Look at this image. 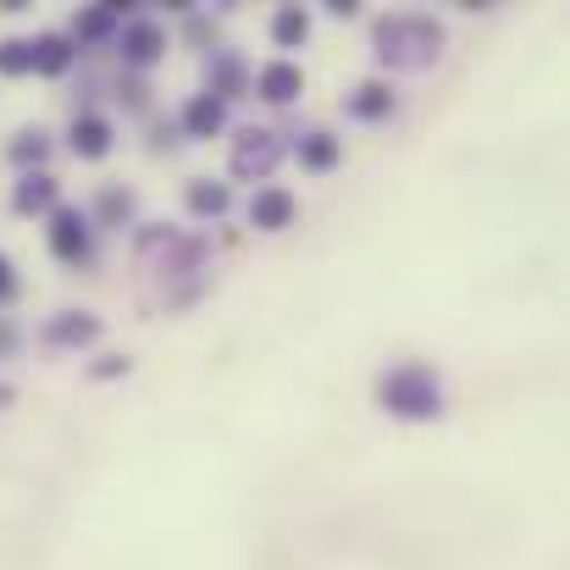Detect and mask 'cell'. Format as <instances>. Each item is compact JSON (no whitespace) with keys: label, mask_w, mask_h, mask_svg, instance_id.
Instances as JSON below:
<instances>
[{"label":"cell","mask_w":570,"mask_h":570,"mask_svg":"<svg viewBox=\"0 0 570 570\" xmlns=\"http://www.w3.org/2000/svg\"><path fill=\"white\" fill-rule=\"evenodd\" d=\"M11 205H17L22 216L50 210V205H56V178H50V173H22V184H17V194H11Z\"/></svg>","instance_id":"7c38bea8"},{"label":"cell","mask_w":570,"mask_h":570,"mask_svg":"<svg viewBox=\"0 0 570 570\" xmlns=\"http://www.w3.org/2000/svg\"><path fill=\"white\" fill-rule=\"evenodd\" d=\"M122 372H128V361H122V355H106V361L95 366V377H122Z\"/></svg>","instance_id":"7402d4cb"},{"label":"cell","mask_w":570,"mask_h":570,"mask_svg":"<svg viewBox=\"0 0 570 570\" xmlns=\"http://www.w3.org/2000/svg\"><path fill=\"white\" fill-rule=\"evenodd\" d=\"M294 216H299V199L277 184L255 189V199H249V227H261V233H283V227H294Z\"/></svg>","instance_id":"5b68a950"},{"label":"cell","mask_w":570,"mask_h":570,"mask_svg":"<svg viewBox=\"0 0 570 570\" xmlns=\"http://www.w3.org/2000/svg\"><path fill=\"white\" fill-rule=\"evenodd\" d=\"M45 156H50V134H45V128H22V134L11 139V161H17V167H28V161L39 167Z\"/></svg>","instance_id":"e0dca14e"},{"label":"cell","mask_w":570,"mask_h":570,"mask_svg":"<svg viewBox=\"0 0 570 570\" xmlns=\"http://www.w3.org/2000/svg\"><path fill=\"white\" fill-rule=\"evenodd\" d=\"M0 350H11V333H6V327H0Z\"/></svg>","instance_id":"603a6c76"},{"label":"cell","mask_w":570,"mask_h":570,"mask_svg":"<svg viewBox=\"0 0 570 570\" xmlns=\"http://www.w3.org/2000/svg\"><path fill=\"white\" fill-rule=\"evenodd\" d=\"M255 89H261V100L288 106V100H299V95H305V72H299L294 61H266V67L255 72Z\"/></svg>","instance_id":"8992f818"},{"label":"cell","mask_w":570,"mask_h":570,"mask_svg":"<svg viewBox=\"0 0 570 570\" xmlns=\"http://www.w3.org/2000/svg\"><path fill=\"white\" fill-rule=\"evenodd\" d=\"M128 216H134V194H122V189L100 194V222H111V227H117V222H128Z\"/></svg>","instance_id":"ffe728a7"},{"label":"cell","mask_w":570,"mask_h":570,"mask_svg":"<svg viewBox=\"0 0 570 570\" xmlns=\"http://www.w3.org/2000/svg\"><path fill=\"white\" fill-rule=\"evenodd\" d=\"M0 72H33V45L28 39H6L0 45Z\"/></svg>","instance_id":"d6986e66"},{"label":"cell","mask_w":570,"mask_h":570,"mask_svg":"<svg viewBox=\"0 0 570 570\" xmlns=\"http://www.w3.org/2000/svg\"><path fill=\"white\" fill-rule=\"evenodd\" d=\"M189 210L194 216H222L227 210V184H189Z\"/></svg>","instance_id":"ac0fdd59"},{"label":"cell","mask_w":570,"mask_h":570,"mask_svg":"<svg viewBox=\"0 0 570 570\" xmlns=\"http://www.w3.org/2000/svg\"><path fill=\"white\" fill-rule=\"evenodd\" d=\"M50 249L61 255V261H89V216L83 210H72V205H56L50 210Z\"/></svg>","instance_id":"277c9868"},{"label":"cell","mask_w":570,"mask_h":570,"mask_svg":"<svg viewBox=\"0 0 570 570\" xmlns=\"http://www.w3.org/2000/svg\"><path fill=\"white\" fill-rule=\"evenodd\" d=\"M45 338H50L56 350H78V344H95V338H100V322H95L89 311H67V316H56V322L45 327Z\"/></svg>","instance_id":"ba28073f"},{"label":"cell","mask_w":570,"mask_h":570,"mask_svg":"<svg viewBox=\"0 0 570 570\" xmlns=\"http://www.w3.org/2000/svg\"><path fill=\"white\" fill-rule=\"evenodd\" d=\"M72 67V39H61V33H45V39H33V72H45V78H61Z\"/></svg>","instance_id":"4fadbf2b"},{"label":"cell","mask_w":570,"mask_h":570,"mask_svg":"<svg viewBox=\"0 0 570 570\" xmlns=\"http://www.w3.org/2000/svg\"><path fill=\"white\" fill-rule=\"evenodd\" d=\"M283 161V139L272 128H244L233 145V178H272V167Z\"/></svg>","instance_id":"3957f363"},{"label":"cell","mask_w":570,"mask_h":570,"mask_svg":"<svg viewBox=\"0 0 570 570\" xmlns=\"http://www.w3.org/2000/svg\"><path fill=\"white\" fill-rule=\"evenodd\" d=\"M272 39H277L283 50H294V45H305V39H311V17H305L299 6H283V11L272 17Z\"/></svg>","instance_id":"2e32d148"},{"label":"cell","mask_w":570,"mask_h":570,"mask_svg":"<svg viewBox=\"0 0 570 570\" xmlns=\"http://www.w3.org/2000/svg\"><path fill=\"white\" fill-rule=\"evenodd\" d=\"M111 150V122L106 117H72V156L100 161Z\"/></svg>","instance_id":"30bf717a"},{"label":"cell","mask_w":570,"mask_h":570,"mask_svg":"<svg viewBox=\"0 0 570 570\" xmlns=\"http://www.w3.org/2000/svg\"><path fill=\"white\" fill-rule=\"evenodd\" d=\"M117 22H122V6H89V11H78V22H72V28H78V39H89V45H95V39H111V33H117Z\"/></svg>","instance_id":"9a60e30c"},{"label":"cell","mask_w":570,"mask_h":570,"mask_svg":"<svg viewBox=\"0 0 570 570\" xmlns=\"http://www.w3.org/2000/svg\"><path fill=\"white\" fill-rule=\"evenodd\" d=\"M161 50H167V33H161L156 22H134V28H122V56H128L134 67L161 61Z\"/></svg>","instance_id":"9c48e42d"},{"label":"cell","mask_w":570,"mask_h":570,"mask_svg":"<svg viewBox=\"0 0 570 570\" xmlns=\"http://www.w3.org/2000/svg\"><path fill=\"white\" fill-rule=\"evenodd\" d=\"M11 294H17V272H11V261L0 255V305H6Z\"/></svg>","instance_id":"44dd1931"},{"label":"cell","mask_w":570,"mask_h":570,"mask_svg":"<svg viewBox=\"0 0 570 570\" xmlns=\"http://www.w3.org/2000/svg\"><path fill=\"white\" fill-rule=\"evenodd\" d=\"M377 399L387 415H404V421H432V415H443V382L432 377V366H421V361H404V366L382 372Z\"/></svg>","instance_id":"7a4b0ae2"},{"label":"cell","mask_w":570,"mask_h":570,"mask_svg":"<svg viewBox=\"0 0 570 570\" xmlns=\"http://www.w3.org/2000/svg\"><path fill=\"white\" fill-rule=\"evenodd\" d=\"M222 122H227V111H222V100H216V95H194L189 106H184V128H189L194 139L222 134Z\"/></svg>","instance_id":"8fae6325"},{"label":"cell","mask_w":570,"mask_h":570,"mask_svg":"<svg viewBox=\"0 0 570 570\" xmlns=\"http://www.w3.org/2000/svg\"><path fill=\"white\" fill-rule=\"evenodd\" d=\"M350 111H355L361 122H382V117L393 111V89L377 83V78H372V83H361V89L350 95Z\"/></svg>","instance_id":"5bb4252c"},{"label":"cell","mask_w":570,"mask_h":570,"mask_svg":"<svg viewBox=\"0 0 570 570\" xmlns=\"http://www.w3.org/2000/svg\"><path fill=\"white\" fill-rule=\"evenodd\" d=\"M377 56L387 67L421 72V67H432V61L443 56V28H438L432 17H410V11L382 17L377 22Z\"/></svg>","instance_id":"6da1fadb"},{"label":"cell","mask_w":570,"mask_h":570,"mask_svg":"<svg viewBox=\"0 0 570 570\" xmlns=\"http://www.w3.org/2000/svg\"><path fill=\"white\" fill-rule=\"evenodd\" d=\"M294 156H299V167L305 173H333L338 161H344V139H333V134H305L299 145H294Z\"/></svg>","instance_id":"52a82bcc"}]
</instances>
